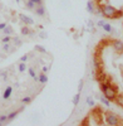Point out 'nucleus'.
Returning a JSON list of instances; mask_svg holds the SVG:
<instances>
[{"instance_id":"1","label":"nucleus","mask_w":123,"mask_h":126,"mask_svg":"<svg viewBox=\"0 0 123 126\" xmlns=\"http://www.w3.org/2000/svg\"><path fill=\"white\" fill-rule=\"evenodd\" d=\"M100 10H102V15L106 18H112V19H118L123 15V10H117L116 8H113L112 5L108 4H98Z\"/></svg>"},{"instance_id":"2","label":"nucleus","mask_w":123,"mask_h":126,"mask_svg":"<svg viewBox=\"0 0 123 126\" xmlns=\"http://www.w3.org/2000/svg\"><path fill=\"white\" fill-rule=\"evenodd\" d=\"M99 86L102 88V92H103L104 97L108 101H114L117 94H118V87L113 86V85H106V83H99Z\"/></svg>"},{"instance_id":"3","label":"nucleus","mask_w":123,"mask_h":126,"mask_svg":"<svg viewBox=\"0 0 123 126\" xmlns=\"http://www.w3.org/2000/svg\"><path fill=\"white\" fill-rule=\"evenodd\" d=\"M106 122L109 126H118L119 125V117L113 112H108L106 115Z\"/></svg>"},{"instance_id":"4","label":"nucleus","mask_w":123,"mask_h":126,"mask_svg":"<svg viewBox=\"0 0 123 126\" xmlns=\"http://www.w3.org/2000/svg\"><path fill=\"white\" fill-rule=\"evenodd\" d=\"M19 19H20V22L22 23H24L25 25H32L33 23H34V20H33V18H30V16H26L25 14H19Z\"/></svg>"},{"instance_id":"5","label":"nucleus","mask_w":123,"mask_h":126,"mask_svg":"<svg viewBox=\"0 0 123 126\" xmlns=\"http://www.w3.org/2000/svg\"><path fill=\"white\" fill-rule=\"evenodd\" d=\"M93 66H94V68H96L97 72H99V71L102 69V62H100L98 54H94V56H93Z\"/></svg>"},{"instance_id":"6","label":"nucleus","mask_w":123,"mask_h":126,"mask_svg":"<svg viewBox=\"0 0 123 126\" xmlns=\"http://www.w3.org/2000/svg\"><path fill=\"white\" fill-rule=\"evenodd\" d=\"M96 78H97V81H98L99 83H103V82H106V81L108 79L107 75H106L104 72H102V71H99V72L96 73Z\"/></svg>"},{"instance_id":"7","label":"nucleus","mask_w":123,"mask_h":126,"mask_svg":"<svg viewBox=\"0 0 123 126\" xmlns=\"http://www.w3.org/2000/svg\"><path fill=\"white\" fill-rule=\"evenodd\" d=\"M112 46H113V48H114L117 52H123V42L116 39V40L112 42Z\"/></svg>"},{"instance_id":"8","label":"nucleus","mask_w":123,"mask_h":126,"mask_svg":"<svg viewBox=\"0 0 123 126\" xmlns=\"http://www.w3.org/2000/svg\"><path fill=\"white\" fill-rule=\"evenodd\" d=\"M100 109H94V111L92 112L93 113V117L96 119V121H97V124H102V115H100Z\"/></svg>"},{"instance_id":"9","label":"nucleus","mask_w":123,"mask_h":126,"mask_svg":"<svg viewBox=\"0 0 123 126\" xmlns=\"http://www.w3.org/2000/svg\"><path fill=\"white\" fill-rule=\"evenodd\" d=\"M12 92H13V87H12V86H8L6 90H5V92H4V94H3V98H4V100L10 98V96H12Z\"/></svg>"},{"instance_id":"10","label":"nucleus","mask_w":123,"mask_h":126,"mask_svg":"<svg viewBox=\"0 0 123 126\" xmlns=\"http://www.w3.org/2000/svg\"><path fill=\"white\" fill-rule=\"evenodd\" d=\"M87 10H88V13H90V14H94V12H96L94 3L92 1V0H89V1L87 3Z\"/></svg>"},{"instance_id":"11","label":"nucleus","mask_w":123,"mask_h":126,"mask_svg":"<svg viewBox=\"0 0 123 126\" xmlns=\"http://www.w3.org/2000/svg\"><path fill=\"white\" fill-rule=\"evenodd\" d=\"M35 14H37V15H40V16H44V15H45V8H44L43 5L38 6V8L35 9Z\"/></svg>"},{"instance_id":"12","label":"nucleus","mask_w":123,"mask_h":126,"mask_svg":"<svg viewBox=\"0 0 123 126\" xmlns=\"http://www.w3.org/2000/svg\"><path fill=\"white\" fill-rule=\"evenodd\" d=\"M3 49L5 52H9V53H10V52H13V50H15V48L12 47V44H10V43H4L3 44Z\"/></svg>"},{"instance_id":"13","label":"nucleus","mask_w":123,"mask_h":126,"mask_svg":"<svg viewBox=\"0 0 123 126\" xmlns=\"http://www.w3.org/2000/svg\"><path fill=\"white\" fill-rule=\"evenodd\" d=\"M13 33H14V29L10 25H6V28L3 30V34H5V35H12Z\"/></svg>"},{"instance_id":"14","label":"nucleus","mask_w":123,"mask_h":126,"mask_svg":"<svg viewBox=\"0 0 123 126\" xmlns=\"http://www.w3.org/2000/svg\"><path fill=\"white\" fill-rule=\"evenodd\" d=\"M38 81H39L40 83H47V82H48V77H47V75H44V73H40L39 77H38Z\"/></svg>"},{"instance_id":"15","label":"nucleus","mask_w":123,"mask_h":126,"mask_svg":"<svg viewBox=\"0 0 123 126\" xmlns=\"http://www.w3.org/2000/svg\"><path fill=\"white\" fill-rule=\"evenodd\" d=\"M102 28H103V29H104V30L107 32V33H112V32H114L113 27H112L111 24H108V23H104V25L102 27Z\"/></svg>"},{"instance_id":"16","label":"nucleus","mask_w":123,"mask_h":126,"mask_svg":"<svg viewBox=\"0 0 123 126\" xmlns=\"http://www.w3.org/2000/svg\"><path fill=\"white\" fill-rule=\"evenodd\" d=\"M114 101L117 102L118 106L123 107V94H117V97H116V100H114Z\"/></svg>"},{"instance_id":"17","label":"nucleus","mask_w":123,"mask_h":126,"mask_svg":"<svg viewBox=\"0 0 123 126\" xmlns=\"http://www.w3.org/2000/svg\"><path fill=\"white\" fill-rule=\"evenodd\" d=\"M19 112H20V111L18 110V111H14V112H12V113H9V115H8V121L10 122L12 120H14V119L18 116V113H19Z\"/></svg>"},{"instance_id":"18","label":"nucleus","mask_w":123,"mask_h":126,"mask_svg":"<svg viewBox=\"0 0 123 126\" xmlns=\"http://www.w3.org/2000/svg\"><path fill=\"white\" fill-rule=\"evenodd\" d=\"M12 42H14V44H15V47H20V46H22V43H23V42L20 40V39H19L18 37H14Z\"/></svg>"},{"instance_id":"19","label":"nucleus","mask_w":123,"mask_h":126,"mask_svg":"<svg viewBox=\"0 0 123 126\" xmlns=\"http://www.w3.org/2000/svg\"><path fill=\"white\" fill-rule=\"evenodd\" d=\"M18 69H19V72H24V71L26 69V64H25L24 62L19 63V66H18Z\"/></svg>"},{"instance_id":"20","label":"nucleus","mask_w":123,"mask_h":126,"mask_svg":"<svg viewBox=\"0 0 123 126\" xmlns=\"http://www.w3.org/2000/svg\"><path fill=\"white\" fill-rule=\"evenodd\" d=\"M12 40H13V38L10 37V35H5V37L1 39L3 43H12Z\"/></svg>"},{"instance_id":"21","label":"nucleus","mask_w":123,"mask_h":126,"mask_svg":"<svg viewBox=\"0 0 123 126\" xmlns=\"http://www.w3.org/2000/svg\"><path fill=\"white\" fill-rule=\"evenodd\" d=\"M29 75H30V77H33L35 81H38V77H37V75H35V71H34L33 68H29Z\"/></svg>"},{"instance_id":"22","label":"nucleus","mask_w":123,"mask_h":126,"mask_svg":"<svg viewBox=\"0 0 123 126\" xmlns=\"http://www.w3.org/2000/svg\"><path fill=\"white\" fill-rule=\"evenodd\" d=\"M26 8L28 9H35V4L32 1V0H28L26 1Z\"/></svg>"},{"instance_id":"23","label":"nucleus","mask_w":123,"mask_h":126,"mask_svg":"<svg viewBox=\"0 0 123 126\" xmlns=\"http://www.w3.org/2000/svg\"><path fill=\"white\" fill-rule=\"evenodd\" d=\"M79 98H80V93H77L75 96L73 97V103L75 105V106H77V105L79 103Z\"/></svg>"},{"instance_id":"24","label":"nucleus","mask_w":123,"mask_h":126,"mask_svg":"<svg viewBox=\"0 0 123 126\" xmlns=\"http://www.w3.org/2000/svg\"><path fill=\"white\" fill-rule=\"evenodd\" d=\"M30 33V29L28 28V27H23L22 28V34H24V35H28Z\"/></svg>"},{"instance_id":"25","label":"nucleus","mask_w":123,"mask_h":126,"mask_svg":"<svg viewBox=\"0 0 123 126\" xmlns=\"http://www.w3.org/2000/svg\"><path fill=\"white\" fill-rule=\"evenodd\" d=\"M35 49H37L38 52H42V53H47L45 48H44V47H42V46H35Z\"/></svg>"},{"instance_id":"26","label":"nucleus","mask_w":123,"mask_h":126,"mask_svg":"<svg viewBox=\"0 0 123 126\" xmlns=\"http://www.w3.org/2000/svg\"><path fill=\"white\" fill-rule=\"evenodd\" d=\"M8 121V116L6 115H0V124H4Z\"/></svg>"},{"instance_id":"27","label":"nucleus","mask_w":123,"mask_h":126,"mask_svg":"<svg viewBox=\"0 0 123 126\" xmlns=\"http://www.w3.org/2000/svg\"><path fill=\"white\" fill-rule=\"evenodd\" d=\"M99 100H100V102H103L104 105H107V106H108V105H109V101L104 97V96H99Z\"/></svg>"},{"instance_id":"28","label":"nucleus","mask_w":123,"mask_h":126,"mask_svg":"<svg viewBox=\"0 0 123 126\" xmlns=\"http://www.w3.org/2000/svg\"><path fill=\"white\" fill-rule=\"evenodd\" d=\"M87 103L89 105V106H94V101L92 97H87Z\"/></svg>"},{"instance_id":"29","label":"nucleus","mask_w":123,"mask_h":126,"mask_svg":"<svg viewBox=\"0 0 123 126\" xmlns=\"http://www.w3.org/2000/svg\"><path fill=\"white\" fill-rule=\"evenodd\" d=\"M22 102H23V103H29V102H32V97H24V98L22 100Z\"/></svg>"},{"instance_id":"30","label":"nucleus","mask_w":123,"mask_h":126,"mask_svg":"<svg viewBox=\"0 0 123 126\" xmlns=\"http://www.w3.org/2000/svg\"><path fill=\"white\" fill-rule=\"evenodd\" d=\"M32 1L35 4V5H38V6H40V5H43V0H32Z\"/></svg>"},{"instance_id":"31","label":"nucleus","mask_w":123,"mask_h":126,"mask_svg":"<svg viewBox=\"0 0 123 126\" xmlns=\"http://www.w3.org/2000/svg\"><path fill=\"white\" fill-rule=\"evenodd\" d=\"M82 90H83V81H80V82H79V85H78V91H79V93H80Z\"/></svg>"},{"instance_id":"32","label":"nucleus","mask_w":123,"mask_h":126,"mask_svg":"<svg viewBox=\"0 0 123 126\" xmlns=\"http://www.w3.org/2000/svg\"><path fill=\"white\" fill-rule=\"evenodd\" d=\"M28 58H29V57H28V54H25V56H23L22 58H20V62H24V63H25V62L28 61Z\"/></svg>"},{"instance_id":"33","label":"nucleus","mask_w":123,"mask_h":126,"mask_svg":"<svg viewBox=\"0 0 123 126\" xmlns=\"http://www.w3.org/2000/svg\"><path fill=\"white\" fill-rule=\"evenodd\" d=\"M6 25H8L6 23H0V30H4L6 28Z\"/></svg>"},{"instance_id":"34","label":"nucleus","mask_w":123,"mask_h":126,"mask_svg":"<svg viewBox=\"0 0 123 126\" xmlns=\"http://www.w3.org/2000/svg\"><path fill=\"white\" fill-rule=\"evenodd\" d=\"M104 23H106V22H104V20H99V22L97 23V25L102 28V27H103V25H104Z\"/></svg>"},{"instance_id":"35","label":"nucleus","mask_w":123,"mask_h":126,"mask_svg":"<svg viewBox=\"0 0 123 126\" xmlns=\"http://www.w3.org/2000/svg\"><path fill=\"white\" fill-rule=\"evenodd\" d=\"M40 35H42V38H47V34H45V32H42V34H40Z\"/></svg>"},{"instance_id":"36","label":"nucleus","mask_w":123,"mask_h":126,"mask_svg":"<svg viewBox=\"0 0 123 126\" xmlns=\"http://www.w3.org/2000/svg\"><path fill=\"white\" fill-rule=\"evenodd\" d=\"M88 25L92 28V27H93V22H88Z\"/></svg>"},{"instance_id":"37","label":"nucleus","mask_w":123,"mask_h":126,"mask_svg":"<svg viewBox=\"0 0 123 126\" xmlns=\"http://www.w3.org/2000/svg\"><path fill=\"white\" fill-rule=\"evenodd\" d=\"M43 72H48V67H43Z\"/></svg>"},{"instance_id":"38","label":"nucleus","mask_w":123,"mask_h":126,"mask_svg":"<svg viewBox=\"0 0 123 126\" xmlns=\"http://www.w3.org/2000/svg\"><path fill=\"white\" fill-rule=\"evenodd\" d=\"M96 1H97V3H102V0H96Z\"/></svg>"},{"instance_id":"39","label":"nucleus","mask_w":123,"mask_h":126,"mask_svg":"<svg viewBox=\"0 0 123 126\" xmlns=\"http://www.w3.org/2000/svg\"><path fill=\"white\" fill-rule=\"evenodd\" d=\"M19 1H20V0H16V3H19Z\"/></svg>"},{"instance_id":"40","label":"nucleus","mask_w":123,"mask_h":126,"mask_svg":"<svg viewBox=\"0 0 123 126\" xmlns=\"http://www.w3.org/2000/svg\"><path fill=\"white\" fill-rule=\"evenodd\" d=\"M0 126H3V124H0Z\"/></svg>"}]
</instances>
